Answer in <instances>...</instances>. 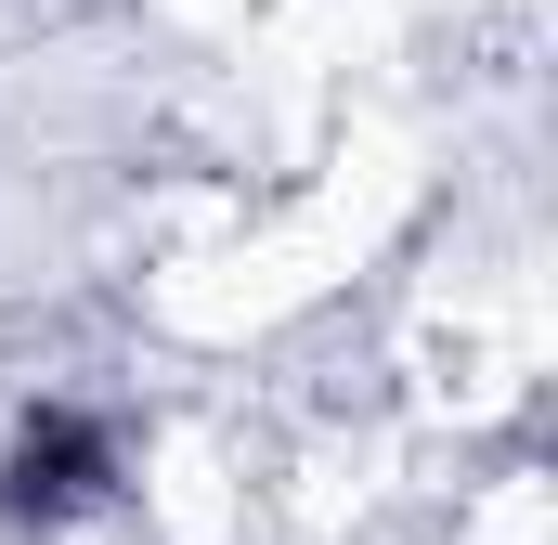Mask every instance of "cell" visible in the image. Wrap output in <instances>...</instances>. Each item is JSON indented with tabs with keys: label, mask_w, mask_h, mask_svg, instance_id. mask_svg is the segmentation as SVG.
<instances>
[{
	"label": "cell",
	"mask_w": 558,
	"mask_h": 545,
	"mask_svg": "<svg viewBox=\"0 0 558 545\" xmlns=\"http://www.w3.org/2000/svg\"><path fill=\"white\" fill-rule=\"evenodd\" d=\"M118 481V415L105 403H26L0 441V533H65Z\"/></svg>",
	"instance_id": "obj_1"
}]
</instances>
